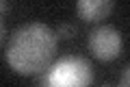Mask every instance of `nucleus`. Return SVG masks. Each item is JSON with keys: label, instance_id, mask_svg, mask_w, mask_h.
<instances>
[{"label": "nucleus", "instance_id": "nucleus-3", "mask_svg": "<svg viewBox=\"0 0 130 87\" xmlns=\"http://www.w3.org/2000/svg\"><path fill=\"white\" fill-rule=\"evenodd\" d=\"M89 52H91L95 59L100 61H113L119 57L121 52V35L117 33V28L106 26V24H100L89 33L87 39Z\"/></svg>", "mask_w": 130, "mask_h": 87}, {"label": "nucleus", "instance_id": "nucleus-7", "mask_svg": "<svg viewBox=\"0 0 130 87\" xmlns=\"http://www.w3.org/2000/svg\"><path fill=\"white\" fill-rule=\"evenodd\" d=\"M5 39V24H2V15H0V44Z\"/></svg>", "mask_w": 130, "mask_h": 87}, {"label": "nucleus", "instance_id": "nucleus-2", "mask_svg": "<svg viewBox=\"0 0 130 87\" xmlns=\"http://www.w3.org/2000/svg\"><path fill=\"white\" fill-rule=\"evenodd\" d=\"M50 76V85H89L93 78V68L85 57H63L56 61L54 68L48 70Z\"/></svg>", "mask_w": 130, "mask_h": 87}, {"label": "nucleus", "instance_id": "nucleus-8", "mask_svg": "<svg viewBox=\"0 0 130 87\" xmlns=\"http://www.w3.org/2000/svg\"><path fill=\"white\" fill-rule=\"evenodd\" d=\"M7 11V0H0V15Z\"/></svg>", "mask_w": 130, "mask_h": 87}, {"label": "nucleus", "instance_id": "nucleus-4", "mask_svg": "<svg viewBox=\"0 0 130 87\" xmlns=\"http://www.w3.org/2000/svg\"><path fill=\"white\" fill-rule=\"evenodd\" d=\"M115 0H76V11L85 22H102L113 11Z\"/></svg>", "mask_w": 130, "mask_h": 87}, {"label": "nucleus", "instance_id": "nucleus-5", "mask_svg": "<svg viewBox=\"0 0 130 87\" xmlns=\"http://www.w3.org/2000/svg\"><path fill=\"white\" fill-rule=\"evenodd\" d=\"M74 33H76V28L72 24H67V22L59 24V28H56V37H63V39H72Z\"/></svg>", "mask_w": 130, "mask_h": 87}, {"label": "nucleus", "instance_id": "nucleus-1", "mask_svg": "<svg viewBox=\"0 0 130 87\" xmlns=\"http://www.w3.org/2000/svg\"><path fill=\"white\" fill-rule=\"evenodd\" d=\"M56 52V33L41 22H28L15 28L7 46V61L18 74L37 76L48 70Z\"/></svg>", "mask_w": 130, "mask_h": 87}, {"label": "nucleus", "instance_id": "nucleus-6", "mask_svg": "<svg viewBox=\"0 0 130 87\" xmlns=\"http://www.w3.org/2000/svg\"><path fill=\"white\" fill-rule=\"evenodd\" d=\"M128 81H130V72H128V68L124 70V74H121V78H119V85L121 87H126L128 85Z\"/></svg>", "mask_w": 130, "mask_h": 87}]
</instances>
